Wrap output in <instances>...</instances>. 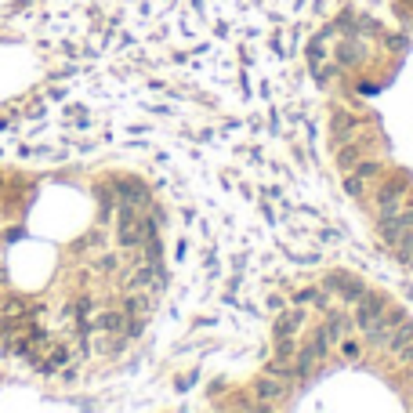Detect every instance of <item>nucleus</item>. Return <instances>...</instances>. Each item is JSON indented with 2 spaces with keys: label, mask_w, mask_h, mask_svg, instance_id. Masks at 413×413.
<instances>
[{
  "label": "nucleus",
  "mask_w": 413,
  "mask_h": 413,
  "mask_svg": "<svg viewBox=\"0 0 413 413\" xmlns=\"http://www.w3.org/2000/svg\"><path fill=\"white\" fill-rule=\"evenodd\" d=\"M359 326L366 334H374V337H384L388 334V323H384V304L377 297H370L363 309H359Z\"/></svg>",
  "instance_id": "obj_1"
},
{
  "label": "nucleus",
  "mask_w": 413,
  "mask_h": 413,
  "mask_svg": "<svg viewBox=\"0 0 413 413\" xmlns=\"http://www.w3.org/2000/svg\"><path fill=\"white\" fill-rule=\"evenodd\" d=\"M145 236H149V225L138 222V217L130 214V207H123V214H120V243L123 247H135V243H142Z\"/></svg>",
  "instance_id": "obj_2"
},
{
  "label": "nucleus",
  "mask_w": 413,
  "mask_h": 413,
  "mask_svg": "<svg viewBox=\"0 0 413 413\" xmlns=\"http://www.w3.org/2000/svg\"><path fill=\"white\" fill-rule=\"evenodd\" d=\"M402 189H406V178H395V182H384V185H381V192H377V207H381L384 217H391V214L399 210V196H402Z\"/></svg>",
  "instance_id": "obj_3"
},
{
  "label": "nucleus",
  "mask_w": 413,
  "mask_h": 413,
  "mask_svg": "<svg viewBox=\"0 0 413 413\" xmlns=\"http://www.w3.org/2000/svg\"><path fill=\"white\" fill-rule=\"evenodd\" d=\"M413 229V210H402V214H391L384 217V225H381V236L388 239V243H399V239Z\"/></svg>",
  "instance_id": "obj_4"
},
{
  "label": "nucleus",
  "mask_w": 413,
  "mask_h": 413,
  "mask_svg": "<svg viewBox=\"0 0 413 413\" xmlns=\"http://www.w3.org/2000/svg\"><path fill=\"white\" fill-rule=\"evenodd\" d=\"M409 341H413V323H402V319H399V330L388 334V348H391V352H402Z\"/></svg>",
  "instance_id": "obj_5"
},
{
  "label": "nucleus",
  "mask_w": 413,
  "mask_h": 413,
  "mask_svg": "<svg viewBox=\"0 0 413 413\" xmlns=\"http://www.w3.org/2000/svg\"><path fill=\"white\" fill-rule=\"evenodd\" d=\"M98 326H102V330H109V334H120L123 326H127V319H123V312H105L98 319Z\"/></svg>",
  "instance_id": "obj_6"
},
{
  "label": "nucleus",
  "mask_w": 413,
  "mask_h": 413,
  "mask_svg": "<svg viewBox=\"0 0 413 413\" xmlns=\"http://www.w3.org/2000/svg\"><path fill=\"white\" fill-rule=\"evenodd\" d=\"M149 312V297L145 294H135V297H127V316H145Z\"/></svg>",
  "instance_id": "obj_7"
},
{
  "label": "nucleus",
  "mask_w": 413,
  "mask_h": 413,
  "mask_svg": "<svg viewBox=\"0 0 413 413\" xmlns=\"http://www.w3.org/2000/svg\"><path fill=\"white\" fill-rule=\"evenodd\" d=\"M297 326H301V312H287V316H283V319H279V337H287V334H294V330H297Z\"/></svg>",
  "instance_id": "obj_8"
},
{
  "label": "nucleus",
  "mask_w": 413,
  "mask_h": 413,
  "mask_svg": "<svg viewBox=\"0 0 413 413\" xmlns=\"http://www.w3.org/2000/svg\"><path fill=\"white\" fill-rule=\"evenodd\" d=\"M138 203H145V192L138 185H123V207H138Z\"/></svg>",
  "instance_id": "obj_9"
},
{
  "label": "nucleus",
  "mask_w": 413,
  "mask_h": 413,
  "mask_svg": "<svg viewBox=\"0 0 413 413\" xmlns=\"http://www.w3.org/2000/svg\"><path fill=\"white\" fill-rule=\"evenodd\" d=\"M257 395H261V399H279V395H283V384H276V381H261V384H257Z\"/></svg>",
  "instance_id": "obj_10"
},
{
  "label": "nucleus",
  "mask_w": 413,
  "mask_h": 413,
  "mask_svg": "<svg viewBox=\"0 0 413 413\" xmlns=\"http://www.w3.org/2000/svg\"><path fill=\"white\" fill-rule=\"evenodd\" d=\"M377 170H381V163H363V167H359V170L352 174V178L366 185V182H370V178H374V174H377Z\"/></svg>",
  "instance_id": "obj_11"
},
{
  "label": "nucleus",
  "mask_w": 413,
  "mask_h": 413,
  "mask_svg": "<svg viewBox=\"0 0 413 413\" xmlns=\"http://www.w3.org/2000/svg\"><path fill=\"white\" fill-rule=\"evenodd\" d=\"M152 276H156L152 269H142V272H135V279H130V283H135V287H149V283H152Z\"/></svg>",
  "instance_id": "obj_12"
},
{
  "label": "nucleus",
  "mask_w": 413,
  "mask_h": 413,
  "mask_svg": "<svg viewBox=\"0 0 413 413\" xmlns=\"http://www.w3.org/2000/svg\"><path fill=\"white\" fill-rule=\"evenodd\" d=\"M344 189H348V192H352V196H359V192H363V182H356V178H352V174H348V178H344Z\"/></svg>",
  "instance_id": "obj_13"
},
{
  "label": "nucleus",
  "mask_w": 413,
  "mask_h": 413,
  "mask_svg": "<svg viewBox=\"0 0 413 413\" xmlns=\"http://www.w3.org/2000/svg\"><path fill=\"white\" fill-rule=\"evenodd\" d=\"M399 356H402V359H409V363H413V341H409V344H406V348H402V352H399Z\"/></svg>",
  "instance_id": "obj_14"
}]
</instances>
